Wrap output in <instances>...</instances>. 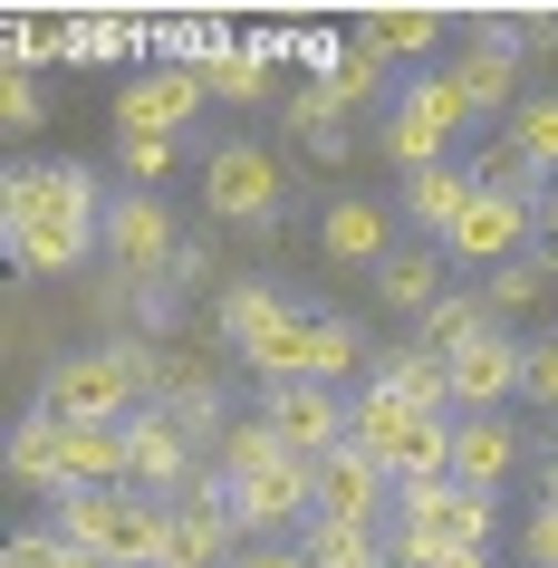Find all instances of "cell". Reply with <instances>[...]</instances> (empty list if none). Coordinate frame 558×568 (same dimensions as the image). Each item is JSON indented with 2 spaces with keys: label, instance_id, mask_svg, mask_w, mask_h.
Returning a JSON list of instances; mask_svg holds the SVG:
<instances>
[{
  "label": "cell",
  "instance_id": "cell-1",
  "mask_svg": "<svg viewBox=\"0 0 558 568\" xmlns=\"http://www.w3.org/2000/svg\"><path fill=\"white\" fill-rule=\"evenodd\" d=\"M0 251L30 280H68L106 251V193L88 164H10L0 174Z\"/></svg>",
  "mask_w": 558,
  "mask_h": 568
},
{
  "label": "cell",
  "instance_id": "cell-2",
  "mask_svg": "<svg viewBox=\"0 0 558 568\" xmlns=\"http://www.w3.org/2000/svg\"><path fill=\"white\" fill-rule=\"evenodd\" d=\"M59 530L78 549H97L106 568H164V549H174V501H154L135 481H116V491H68Z\"/></svg>",
  "mask_w": 558,
  "mask_h": 568
},
{
  "label": "cell",
  "instance_id": "cell-3",
  "mask_svg": "<svg viewBox=\"0 0 558 568\" xmlns=\"http://www.w3.org/2000/svg\"><path fill=\"white\" fill-rule=\"evenodd\" d=\"M39 405H49L59 424H135L145 415L135 337H116V347H68V357L39 376Z\"/></svg>",
  "mask_w": 558,
  "mask_h": 568
},
{
  "label": "cell",
  "instance_id": "cell-4",
  "mask_svg": "<svg viewBox=\"0 0 558 568\" xmlns=\"http://www.w3.org/2000/svg\"><path fill=\"white\" fill-rule=\"evenodd\" d=\"M463 125H471L463 78H453V68H434V78H414V88L395 97V116H385V154H395L405 174H424V164H453Z\"/></svg>",
  "mask_w": 558,
  "mask_h": 568
},
{
  "label": "cell",
  "instance_id": "cell-5",
  "mask_svg": "<svg viewBox=\"0 0 558 568\" xmlns=\"http://www.w3.org/2000/svg\"><path fill=\"white\" fill-rule=\"evenodd\" d=\"M500 501L491 491H463V481H414L395 491V530L385 539H424V549H491Z\"/></svg>",
  "mask_w": 558,
  "mask_h": 568
},
{
  "label": "cell",
  "instance_id": "cell-6",
  "mask_svg": "<svg viewBox=\"0 0 558 568\" xmlns=\"http://www.w3.org/2000/svg\"><path fill=\"white\" fill-rule=\"evenodd\" d=\"M280 193H290V174H280V154L251 145V135H232V145H212V154H203V203H212V222L261 232L270 212H280Z\"/></svg>",
  "mask_w": 558,
  "mask_h": 568
},
{
  "label": "cell",
  "instance_id": "cell-7",
  "mask_svg": "<svg viewBox=\"0 0 558 568\" xmlns=\"http://www.w3.org/2000/svg\"><path fill=\"white\" fill-rule=\"evenodd\" d=\"M241 559V520H232V481L193 473V491L174 501V549L164 568H232Z\"/></svg>",
  "mask_w": 558,
  "mask_h": 568
},
{
  "label": "cell",
  "instance_id": "cell-8",
  "mask_svg": "<svg viewBox=\"0 0 558 568\" xmlns=\"http://www.w3.org/2000/svg\"><path fill=\"white\" fill-rule=\"evenodd\" d=\"M193 444H203V434H193L183 415L145 405V415L125 424V481L154 491V501H183V491H193Z\"/></svg>",
  "mask_w": 558,
  "mask_h": 568
},
{
  "label": "cell",
  "instance_id": "cell-9",
  "mask_svg": "<svg viewBox=\"0 0 558 568\" xmlns=\"http://www.w3.org/2000/svg\"><path fill=\"white\" fill-rule=\"evenodd\" d=\"M106 261L125 270V280H164V270L183 261V241H174V212L154 203V193H106Z\"/></svg>",
  "mask_w": 558,
  "mask_h": 568
},
{
  "label": "cell",
  "instance_id": "cell-10",
  "mask_svg": "<svg viewBox=\"0 0 558 568\" xmlns=\"http://www.w3.org/2000/svg\"><path fill=\"white\" fill-rule=\"evenodd\" d=\"M261 415L290 434L298 463H327L337 444H356V405H347L337 386H270V395H261Z\"/></svg>",
  "mask_w": 558,
  "mask_h": 568
},
{
  "label": "cell",
  "instance_id": "cell-11",
  "mask_svg": "<svg viewBox=\"0 0 558 568\" xmlns=\"http://www.w3.org/2000/svg\"><path fill=\"white\" fill-rule=\"evenodd\" d=\"M203 68H145V78H125L116 88V135H183V125L203 116Z\"/></svg>",
  "mask_w": 558,
  "mask_h": 568
},
{
  "label": "cell",
  "instance_id": "cell-12",
  "mask_svg": "<svg viewBox=\"0 0 558 568\" xmlns=\"http://www.w3.org/2000/svg\"><path fill=\"white\" fill-rule=\"evenodd\" d=\"M232 520L241 530H308L318 520V463H270V473L232 481Z\"/></svg>",
  "mask_w": 558,
  "mask_h": 568
},
{
  "label": "cell",
  "instance_id": "cell-13",
  "mask_svg": "<svg viewBox=\"0 0 558 568\" xmlns=\"http://www.w3.org/2000/svg\"><path fill=\"white\" fill-rule=\"evenodd\" d=\"M529 222H539V203H510V193H471V212L453 222V241H443V261L463 270H510L520 261Z\"/></svg>",
  "mask_w": 558,
  "mask_h": 568
},
{
  "label": "cell",
  "instance_id": "cell-14",
  "mask_svg": "<svg viewBox=\"0 0 558 568\" xmlns=\"http://www.w3.org/2000/svg\"><path fill=\"white\" fill-rule=\"evenodd\" d=\"M510 395H529V347L491 328L481 347H463V357H453V415H500Z\"/></svg>",
  "mask_w": 558,
  "mask_h": 568
},
{
  "label": "cell",
  "instance_id": "cell-15",
  "mask_svg": "<svg viewBox=\"0 0 558 568\" xmlns=\"http://www.w3.org/2000/svg\"><path fill=\"white\" fill-rule=\"evenodd\" d=\"M385 501H395V473H385L366 444H337L318 463V520H356V530H376Z\"/></svg>",
  "mask_w": 558,
  "mask_h": 568
},
{
  "label": "cell",
  "instance_id": "cell-16",
  "mask_svg": "<svg viewBox=\"0 0 558 568\" xmlns=\"http://www.w3.org/2000/svg\"><path fill=\"white\" fill-rule=\"evenodd\" d=\"M318 251L337 270H385V251H395V212L366 203V193H337V203L318 212Z\"/></svg>",
  "mask_w": 558,
  "mask_h": 568
},
{
  "label": "cell",
  "instance_id": "cell-17",
  "mask_svg": "<svg viewBox=\"0 0 558 568\" xmlns=\"http://www.w3.org/2000/svg\"><path fill=\"white\" fill-rule=\"evenodd\" d=\"M520 473V424L510 415H453V481L463 491H500Z\"/></svg>",
  "mask_w": 558,
  "mask_h": 568
},
{
  "label": "cell",
  "instance_id": "cell-18",
  "mask_svg": "<svg viewBox=\"0 0 558 568\" xmlns=\"http://www.w3.org/2000/svg\"><path fill=\"white\" fill-rule=\"evenodd\" d=\"M376 300L395 308V318H424V308L443 300V241H395L376 270Z\"/></svg>",
  "mask_w": 558,
  "mask_h": 568
},
{
  "label": "cell",
  "instance_id": "cell-19",
  "mask_svg": "<svg viewBox=\"0 0 558 568\" xmlns=\"http://www.w3.org/2000/svg\"><path fill=\"white\" fill-rule=\"evenodd\" d=\"M424 424H443L434 405H414V395L376 386V376H366V386H356V444L376 453V463H385V453H405L414 434H424Z\"/></svg>",
  "mask_w": 558,
  "mask_h": 568
},
{
  "label": "cell",
  "instance_id": "cell-20",
  "mask_svg": "<svg viewBox=\"0 0 558 568\" xmlns=\"http://www.w3.org/2000/svg\"><path fill=\"white\" fill-rule=\"evenodd\" d=\"M471 164H424V174H405V212H414V232L424 241H453V222L471 212Z\"/></svg>",
  "mask_w": 558,
  "mask_h": 568
},
{
  "label": "cell",
  "instance_id": "cell-21",
  "mask_svg": "<svg viewBox=\"0 0 558 568\" xmlns=\"http://www.w3.org/2000/svg\"><path fill=\"white\" fill-rule=\"evenodd\" d=\"M59 501L68 491H116L125 481V424H68V453H59Z\"/></svg>",
  "mask_w": 558,
  "mask_h": 568
},
{
  "label": "cell",
  "instance_id": "cell-22",
  "mask_svg": "<svg viewBox=\"0 0 558 568\" xmlns=\"http://www.w3.org/2000/svg\"><path fill=\"white\" fill-rule=\"evenodd\" d=\"M125 49H154V20H135V10H68V68H106Z\"/></svg>",
  "mask_w": 558,
  "mask_h": 568
},
{
  "label": "cell",
  "instance_id": "cell-23",
  "mask_svg": "<svg viewBox=\"0 0 558 568\" xmlns=\"http://www.w3.org/2000/svg\"><path fill=\"white\" fill-rule=\"evenodd\" d=\"M59 453H68V424L49 415V405H30V415L10 424V481H30V491H49V501H59Z\"/></svg>",
  "mask_w": 558,
  "mask_h": 568
},
{
  "label": "cell",
  "instance_id": "cell-24",
  "mask_svg": "<svg viewBox=\"0 0 558 568\" xmlns=\"http://www.w3.org/2000/svg\"><path fill=\"white\" fill-rule=\"evenodd\" d=\"M308 328H318V318L290 300L261 337H241V366H251V376H270V386H298V366H308Z\"/></svg>",
  "mask_w": 558,
  "mask_h": 568
},
{
  "label": "cell",
  "instance_id": "cell-25",
  "mask_svg": "<svg viewBox=\"0 0 558 568\" xmlns=\"http://www.w3.org/2000/svg\"><path fill=\"white\" fill-rule=\"evenodd\" d=\"M414 328H424V347H434V357L453 366V357H463V347H481V337H491L500 318H491V300H481V290H443V300L424 308Z\"/></svg>",
  "mask_w": 558,
  "mask_h": 568
},
{
  "label": "cell",
  "instance_id": "cell-26",
  "mask_svg": "<svg viewBox=\"0 0 558 568\" xmlns=\"http://www.w3.org/2000/svg\"><path fill=\"white\" fill-rule=\"evenodd\" d=\"M270 463H290V434L270 415H232L222 424V444H212V473L222 481H251V473H270Z\"/></svg>",
  "mask_w": 558,
  "mask_h": 568
},
{
  "label": "cell",
  "instance_id": "cell-27",
  "mask_svg": "<svg viewBox=\"0 0 558 568\" xmlns=\"http://www.w3.org/2000/svg\"><path fill=\"white\" fill-rule=\"evenodd\" d=\"M376 386H395V395H414V405H434V415H453V366L414 337V347H385L376 357Z\"/></svg>",
  "mask_w": 558,
  "mask_h": 568
},
{
  "label": "cell",
  "instance_id": "cell-28",
  "mask_svg": "<svg viewBox=\"0 0 558 568\" xmlns=\"http://www.w3.org/2000/svg\"><path fill=\"white\" fill-rule=\"evenodd\" d=\"M298 549H308V568H395V549L376 530H356V520H308Z\"/></svg>",
  "mask_w": 558,
  "mask_h": 568
},
{
  "label": "cell",
  "instance_id": "cell-29",
  "mask_svg": "<svg viewBox=\"0 0 558 568\" xmlns=\"http://www.w3.org/2000/svg\"><path fill=\"white\" fill-rule=\"evenodd\" d=\"M453 78H463V97H471V116H491V106H510V88H520V49H463L453 59Z\"/></svg>",
  "mask_w": 558,
  "mask_h": 568
},
{
  "label": "cell",
  "instance_id": "cell-30",
  "mask_svg": "<svg viewBox=\"0 0 558 568\" xmlns=\"http://www.w3.org/2000/svg\"><path fill=\"white\" fill-rule=\"evenodd\" d=\"M356 366H366L356 318H318V328H308V366H298V386H347Z\"/></svg>",
  "mask_w": 558,
  "mask_h": 568
},
{
  "label": "cell",
  "instance_id": "cell-31",
  "mask_svg": "<svg viewBox=\"0 0 558 568\" xmlns=\"http://www.w3.org/2000/svg\"><path fill=\"white\" fill-rule=\"evenodd\" d=\"M203 88L222 97V106H270V88H280V68H270L261 49H251V39H241V49H222V59L203 68Z\"/></svg>",
  "mask_w": 558,
  "mask_h": 568
},
{
  "label": "cell",
  "instance_id": "cell-32",
  "mask_svg": "<svg viewBox=\"0 0 558 568\" xmlns=\"http://www.w3.org/2000/svg\"><path fill=\"white\" fill-rule=\"evenodd\" d=\"M356 39L385 49V59H414V49H434V39H443V10H366Z\"/></svg>",
  "mask_w": 558,
  "mask_h": 568
},
{
  "label": "cell",
  "instance_id": "cell-33",
  "mask_svg": "<svg viewBox=\"0 0 558 568\" xmlns=\"http://www.w3.org/2000/svg\"><path fill=\"white\" fill-rule=\"evenodd\" d=\"M471 183H481V193H510V203H539V193H549V174H539V164H529L510 135L471 154Z\"/></svg>",
  "mask_w": 558,
  "mask_h": 568
},
{
  "label": "cell",
  "instance_id": "cell-34",
  "mask_svg": "<svg viewBox=\"0 0 558 568\" xmlns=\"http://www.w3.org/2000/svg\"><path fill=\"white\" fill-rule=\"evenodd\" d=\"M39 59H68V20L10 10V20H0V68H39Z\"/></svg>",
  "mask_w": 558,
  "mask_h": 568
},
{
  "label": "cell",
  "instance_id": "cell-35",
  "mask_svg": "<svg viewBox=\"0 0 558 568\" xmlns=\"http://www.w3.org/2000/svg\"><path fill=\"white\" fill-rule=\"evenodd\" d=\"M280 308H290V290H270V280H232V290H222V308H212V318H222V337H261L270 318H280Z\"/></svg>",
  "mask_w": 558,
  "mask_h": 568
},
{
  "label": "cell",
  "instance_id": "cell-36",
  "mask_svg": "<svg viewBox=\"0 0 558 568\" xmlns=\"http://www.w3.org/2000/svg\"><path fill=\"white\" fill-rule=\"evenodd\" d=\"M500 135H510V145H520L529 164H539V174H558V97H520Z\"/></svg>",
  "mask_w": 558,
  "mask_h": 568
},
{
  "label": "cell",
  "instance_id": "cell-37",
  "mask_svg": "<svg viewBox=\"0 0 558 568\" xmlns=\"http://www.w3.org/2000/svg\"><path fill=\"white\" fill-rule=\"evenodd\" d=\"M558 280L539 261H510V270H481V300H491V318H510V308H529V300H549Z\"/></svg>",
  "mask_w": 558,
  "mask_h": 568
},
{
  "label": "cell",
  "instance_id": "cell-38",
  "mask_svg": "<svg viewBox=\"0 0 558 568\" xmlns=\"http://www.w3.org/2000/svg\"><path fill=\"white\" fill-rule=\"evenodd\" d=\"M280 125H290V135H318V125H347V97L327 88V78H298V88H290V106H280Z\"/></svg>",
  "mask_w": 558,
  "mask_h": 568
},
{
  "label": "cell",
  "instance_id": "cell-39",
  "mask_svg": "<svg viewBox=\"0 0 558 568\" xmlns=\"http://www.w3.org/2000/svg\"><path fill=\"white\" fill-rule=\"evenodd\" d=\"M174 154H183V135H116V164H125L135 193H154V183L174 174Z\"/></svg>",
  "mask_w": 558,
  "mask_h": 568
},
{
  "label": "cell",
  "instance_id": "cell-40",
  "mask_svg": "<svg viewBox=\"0 0 558 568\" xmlns=\"http://www.w3.org/2000/svg\"><path fill=\"white\" fill-rule=\"evenodd\" d=\"M347 39H356V30H327V20H298V30H290V68H298V78H337V59H347Z\"/></svg>",
  "mask_w": 558,
  "mask_h": 568
},
{
  "label": "cell",
  "instance_id": "cell-41",
  "mask_svg": "<svg viewBox=\"0 0 558 568\" xmlns=\"http://www.w3.org/2000/svg\"><path fill=\"white\" fill-rule=\"evenodd\" d=\"M385 68H395L385 49H366V39H347V59H337V78H327V88L347 97V106H366V97L385 88Z\"/></svg>",
  "mask_w": 558,
  "mask_h": 568
},
{
  "label": "cell",
  "instance_id": "cell-42",
  "mask_svg": "<svg viewBox=\"0 0 558 568\" xmlns=\"http://www.w3.org/2000/svg\"><path fill=\"white\" fill-rule=\"evenodd\" d=\"M39 116H49V97H39V68H0V125H10V135H30Z\"/></svg>",
  "mask_w": 558,
  "mask_h": 568
},
{
  "label": "cell",
  "instance_id": "cell-43",
  "mask_svg": "<svg viewBox=\"0 0 558 568\" xmlns=\"http://www.w3.org/2000/svg\"><path fill=\"white\" fill-rule=\"evenodd\" d=\"M520 559H529V568H558V501H539V510L520 520Z\"/></svg>",
  "mask_w": 558,
  "mask_h": 568
},
{
  "label": "cell",
  "instance_id": "cell-44",
  "mask_svg": "<svg viewBox=\"0 0 558 568\" xmlns=\"http://www.w3.org/2000/svg\"><path fill=\"white\" fill-rule=\"evenodd\" d=\"M529 405H539V415H558V337H539V347H529Z\"/></svg>",
  "mask_w": 558,
  "mask_h": 568
},
{
  "label": "cell",
  "instance_id": "cell-45",
  "mask_svg": "<svg viewBox=\"0 0 558 568\" xmlns=\"http://www.w3.org/2000/svg\"><path fill=\"white\" fill-rule=\"evenodd\" d=\"M59 549H68V539H59V520H49V530H20V539H10V559H0V568H59Z\"/></svg>",
  "mask_w": 558,
  "mask_h": 568
},
{
  "label": "cell",
  "instance_id": "cell-46",
  "mask_svg": "<svg viewBox=\"0 0 558 568\" xmlns=\"http://www.w3.org/2000/svg\"><path fill=\"white\" fill-rule=\"evenodd\" d=\"M558 39V10H510V49H549Z\"/></svg>",
  "mask_w": 558,
  "mask_h": 568
},
{
  "label": "cell",
  "instance_id": "cell-47",
  "mask_svg": "<svg viewBox=\"0 0 558 568\" xmlns=\"http://www.w3.org/2000/svg\"><path fill=\"white\" fill-rule=\"evenodd\" d=\"M298 145L318 154V164H347V125H318V135H298Z\"/></svg>",
  "mask_w": 558,
  "mask_h": 568
},
{
  "label": "cell",
  "instance_id": "cell-48",
  "mask_svg": "<svg viewBox=\"0 0 558 568\" xmlns=\"http://www.w3.org/2000/svg\"><path fill=\"white\" fill-rule=\"evenodd\" d=\"M232 568H308V549H241Z\"/></svg>",
  "mask_w": 558,
  "mask_h": 568
},
{
  "label": "cell",
  "instance_id": "cell-49",
  "mask_svg": "<svg viewBox=\"0 0 558 568\" xmlns=\"http://www.w3.org/2000/svg\"><path fill=\"white\" fill-rule=\"evenodd\" d=\"M539 232H549V251H558V183L539 193Z\"/></svg>",
  "mask_w": 558,
  "mask_h": 568
},
{
  "label": "cell",
  "instance_id": "cell-50",
  "mask_svg": "<svg viewBox=\"0 0 558 568\" xmlns=\"http://www.w3.org/2000/svg\"><path fill=\"white\" fill-rule=\"evenodd\" d=\"M539 501H558V463H549V473H539Z\"/></svg>",
  "mask_w": 558,
  "mask_h": 568
}]
</instances>
